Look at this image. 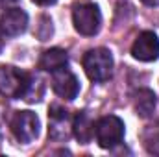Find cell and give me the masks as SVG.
I'll return each instance as SVG.
<instances>
[{"label": "cell", "mask_w": 159, "mask_h": 157, "mask_svg": "<svg viewBox=\"0 0 159 157\" xmlns=\"http://www.w3.org/2000/svg\"><path fill=\"white\" fill-rule=\"evenodd\" d=\"M87 78L94 83H104L113 76V56L107 48H93L81 59Z\"/></svg>", "instance_id": "cell-1"}, {"label": "cell", "mask_w": 159, "mask_h": 157, "mask_svg": "<svg viewBox=\"0 0 159 157\" xmlns=\"http://www.w3.org/2000/svg\"><path fill=\"white\" fill-rule=\"evenodd\" d=\"M124 122L117 115H106L94 122V139L100 148L113 150L124 141Z\"/></svg>", "instance_id": "cell-2"}, {"label": "cell", "mask_w": 159, "mask_h": 157, "mask_svg": "<svg viewBox=\"0 0 159 157\" xmlns=\"http://www.w3.org/2000/svg\"><path fill=\"white\" fill-rule=\"evenodd\" d=\"M30 83V74L11 67V65H0V94L9 100L22 98Z\"/></svg>", "instance_id": "cell-3"}, {"label": "cell", "mask_w": 159, "mask_h": 157, "mask_svg": "<svg viewBox=\"0 0 159 157\" xmlns=\"http://www.w3.org/2000/svg\"><path fill=\"white\" fill-rule=\"evenodd\" d=\"M72 24H74V30L80 35H85V37L96 35L100 32V26H102L100 7L96 4H91V2L74 6V9H72Z\"/></svg>", "instance_id": "cell-4"}, {"label": "cell", "mask_w": 159, "mask_h": 157, "mask_svg": "<svg viewBox=\"0 0 159 157\" xmlns=\"http://www.w3.org/2000/svg\"><path fill=\"white\" fill-rule=\"evenodd\" d=\"M9 129H11L13 137L19 142L30 144L39 137L41 131L39 117L34 111H17L11 118V122H9Z\"/></svg>", "instance_id": "cell-5"}, {"label": "cell", "mask_w": 159, "mask_h": 157, "mask_svg": "<svg viewBox=\"0 0 159 157\" xmlns=\"http://www.w3.org/2000/svg\"><path fill=\"white\" fill-rule=\"evenodd\" d=\"M72 135V117L63 105H50L48 109V137L57 142L69 141Z\"/></svg>", "instance_id": "cell-6"}, {"label": "cell", "mask_w": 159, "mask_h": 157, "mask_svg": "<svg viewBox=\"0 0 159 157\" xmlns=\"http://www.w3.org/2000/svg\"><path fill=\"white\" fill-rule=\"evenodd\" d=\"M131 56L143 63L159 59V37L154 32H141L131 44Z\"/></svg>", "instance_id": "cell-7"}, {"label": "cell", "mask_w": 159, "mask_h": 157, "mask_svg": "<svg viewBox=\"0 0 159 157\" xmlns=\"http://www.w3.org/2000/svg\"><path fill=\"white\" fill-rule=\"evenodd\" d=\"M52 91L63 100H74L80 92V79L67 67L52 72Z\"/></svg>", "instance_id": "cell-8"}, {"label": "cell", "mask_w": 159, "mask_h": 157, "mask_svg": "<svg viewBox=\"0 0 159 157\" xmlns=\"http://www.w3.org/2000/svg\"><path fill=\"white\" fill-rule=\"evenodd\" d=\"M0 28L6 34V37H19L28 28V13L24 9H20L19 6L2 11V15H0Z\"/></svg>", "instance_id": "cell-9"}, {"label": "cell", "mask_w": 159, "mask_h": 157, "mask_svg": "<svg viewBox=\"0 0 159 157\" xmlns=\"http://www.w3.org/2000/svg\"><path fill=\"white\" fill-rule=\"evenodd\" d=\"M69 65V54L63 50V48H50V50H44L41 54L39 61H37V67L43 72H56L63 67Z\"/></svg>", "instance_id": "cell-10"}, {"label": "cell", "mask_w": 159, "mask_h": 157, "mask_svg": "<svg viewBox=\"0 0 159 157\" xmlns=\"http://www.w3.org/2000/svg\"><path fill=\"white\" fill-rule=\"evenodd\" d=\"M72 135L80 144H87L94 137V120L87 111H78L72 117Z\"/></svg>", "instance_id": "cell-11"}, {"label": "cell", "mask_w": 159, "mask_h": 157, "mask_svg": "<svg viewBox=\"0 0 159 157\" xmlns=\"http://www.w3.org/2000/svg\"><path fill=\"white\" fill-rule=\"evenodd\" d=\"M156 104H157V96L154 94V91L150 89H139L133 96V107H135V113L141 118H148L152 117L154 109H156Z\"/></svg>", "instance_id": "cell-12"}, {"label": "cell", "mask_w": 159, "mask_h": 157, "mask_svg": "<svg viewBox=\"0 0 159 157\" xmlns=\"http://www.w3.org/2000/svg\"><path fill=\"white\" fill-rule=\"evenodd\" d=\"M43 92H44V83L39 76L35 74H30V83H28V89L22 96V100H26L28 104H35L43 98Z\"/></svg>", "instance_id": "cell-13"}, {"label": "cell", "mask_w": 159, "mask_h": 157, "mask_svg": "<svg viewBox=\"0 0 159 157\" xmlns=\"http://www.w3.org/2000/svg\"><path fill=\"white\" fill-rule=\"evenodd\" d=\"M144 144L148 148V152L152 154H159V129H150L146 135H144Z\"/></svg>", "instance_id": "cell-14"}, {"label": "cell", "mask_w": 159, "mask_h": 157, "mask_svg": "<svg viewBox=\"0 0 159 157\" xmlns=\"http://www.w3.org/2000/svg\"><path fill=\"white\" fill-rule=\"evenodd\" d=\"M20 0H0V11H6V9H11V7H17Z\"/></svg>", "instance_id": "cell-15"}, {"label": "cell", "mask_w": 159, "mask_h": 157, "mask_svg": "<svg viewBox=\"0 0 159 157\" xmlns=\"http://www.w3.org/2000/svg\"><path fill=\"white\" fill-rule=\"evenodd\" d=\"M34 4H37V6H52V4H56L57 0H32Z\"/></svg>", "instance_id": "cell-16"}, {"label": "cell", "mask_w": 159, "mask_h": 157, "mask_svg": "<svg viewBox=\"0 0 159 157\" xmlns=\"http://www.w3.org/2000/svg\"><path fill=\"white\" fill-rule=\"evenodd\" d=\"M4 44H6V34H4L2 28H0V54H2V50H4Z\"/></svg>", "instance_id": "cell-17"}, {"label": "cell", "mask_w": 159, "mask_h": 157, "mask_svg": "<svg viewBox=\"0 0 159 157\" xmlns=\"http://www.w3.org/2000/svg\"><path fill=\"white\" fill-rule=\"evenodd\" d=\"M144 6H150V7H156V6H159V0H141Z\"/></svg>", "instance_id": "cell-18"}]
</instances>
